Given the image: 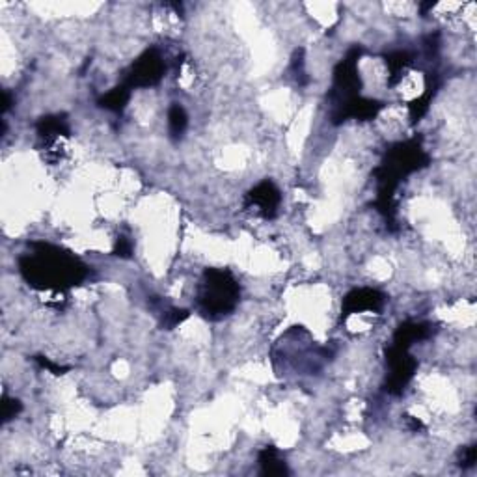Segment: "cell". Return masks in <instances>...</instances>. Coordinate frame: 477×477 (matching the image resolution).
Wrapping results in <instances>:
<instances>
[{
  "label": "cell",
  "mask_w": 477,
  "mask_h": 477,
  "mask_svg": "<svg viewBox=\"0 0 477 477\" xmlns=\"http://www.w3.org/2000/svg\"><path fill=\"white\" fill-rule=\"evenodd\" d=\"M187 317H188L187 309H179L174 308V306H168V308L163 309V321H160V324H163V328H166V330H172V328H175L178 324L183 323Z\"/></svg>",
  "instance_id": "17"
},
{
  "label": "cell",
  "mask_w": 477,
  "mask_h": 477,
  "mask_svg": "<svg viewBox=\"0 0 477 477\" xmlns=\"http://www.w3.org/2000/svg\"><path fill=\"white\" fill-rule=\"evenodd\" d=\"M188 127V116L185 108L179 103H172L168 111V129L174 138H181Z\"/></svg>",
  "instance_id": "14"
},
{
  "label": "cell",
  "mask_w": 477,
  "mask_h": 477,
  "mask_svg": "<svg viewBox=\"0 0 477 477\" xmlns=\"http://www.w3.org/2000/svg\"><path fill=\"white\" fill-rule=\"evenodd\" d=\"M382 103L375 101V99H366V97H354L352 101H349L347 105L339 106L336 111L330 112V120H332L334 125H339L343 121L347 120H360L367 121L373 120V118L382 111Z\"/></svg>",
  "instance_id": "9"
},
{
  "label": "cell",
  "mask_w": 477,
  "mask_h": 477,
  "mask_svg": "<svg viewBox=\"0 0 477 477\" xmlns=\"http://www.w3.org/2000/svg\"><path fill=\"white\" fill-rule=\"evenodd\" d=\"M34 360L38 361L39 367H43V369H47V371H51L53 375H56V376L66 375V373L69 371L68 366H60V364H54V361H51L48 358H45V357H36Z\"/></svg>",
  "instance_id": "22"
},
{
  "label": "cell",
  "mask_w": 477,
  "mask_h": 477,
  "mask_svg": "<svg viewBox=\"0 0 477 477\" xmlns=\"http://www.w3.org/2000/svg\"><path fill=\"white\" fill-rule=\"evenodd\" d=\"M21 410H23L21 401L11 399L8 396L2 397V424H8L14 418H17L21 414Z\"/></svg>",
  "instance_id": "19"
},
{
  "label": "cell",
  "mask_w": 477,
  "mask_h": 477,
  "mask_svg": "<svg viewBox=\"0 0 477 477\" xmlns=\"http://www.w3.org/2000/svg\"><path fill=\"white\" fill-rule=\"evenodd\" d=\"M304 66H306V62H304V48H297L293 58H291V73H293L294 81L299 82V86H306L309 81Z\"/></svg>",
  "instance_id": "16"
},
{
  "label": "cell",
  "mask_w": 477,
  "mask_h": 477,
  "mask_svg": "<svg viewBox=\"0 0 477 477\" xmlns=\"http://www.w3.org/2000/svg\"><path fill=\"white\" fill-rule=\"evenodd\" d=\"M257 463H260L261 473L269 477H279V476H289V468L285 464V461L279 457L278 449L272 448V446H267L260 451V457H257Z\"/></svg>",
  "instance_id": "11"
},
{
  "label": "cell",
  "mask_w": 477,
  "mask_h": 477,
  "mask_svg": "<svg viewBox=\"0 0 477 477\" xmlns=\"http://www.w3.org/2000/svg\"><path fill=\"white\" fill-rule=\"evenodd\" d=\"M279 202H282V194H279L278 187L272 181L265 179L246 194L245 207H256V211L265 218H275Z\"/></svg>",
  "instance_id": "8"
},
{
  "label": "cell",
  "mask_w": 477,
  "mask_h": 477,
  "mask_svg": "<svg viewBox=\"0 0 477 477\" xmlns=\"http://www.w3.org/2000/svg\"><path fill=\"white\" fill-rule=\"evenodd\" d=\"M431 327L427 323H414V321H406L397 327L396 334H394V343L396 347L410 349L416 342L427 339L431 336Z\"/></svg>",
  "instance_id": "10"
},
{
  "label": "cell",
  "mask_w": 477,
  "mask_h": 477,
  "mask_svg": "<svg viewBox=\"0 0 477 477\" xmlns=\"http://www.w3.org/2000/svg\"><path fill=\"white\" fill-rule=\"evenodd\" d=\"M166 71V63H164L163 56L157 48H148L140 54L135 62L130 63V68L127 69L123 84L133 88H150L159 84Z\"/></svg>",
  "instance_id": "5"
},
{
  "label": "cell",
  "mask_w": 477,
  "mask_h": 477,
  "mask_svg": "<svg viewBox=\"0 0 477 477\" xmlns=\"http://www.w3.org/2000/svg\"><path fill=\"white\" fill-rule=\"evenodd\" d=\"M410 62V54L406 51H397V53H390L386 56V66L390 69V84H396L401 78V73L406 68V63Z\"/></svg>",
  "instance_id": "15"
},
{
  "label": "cell",
  "mask_w": 477,
  "mask_h": 477,
  "mask_svg": "<svg viewBox=\"0 0 477 477\" xmlns=\"http://www.w3.org/2000/svg\"><path fill=\"white\" fill-rule=\"evenodd\" d=\"M241 287L226 269H205L198 285V309L203 317L218 321L237 308Z\"/></svg>",
  "instance_id": "3"
},
{
  "label": "cell",
  "mask_w": 477,
  "mask_h": 477,
  "mask_svg": "<svg viewBox=\"0 0 477 477\" xmlns=\"http://www.w3.org/2000/svg\"><path fill=\"white\" fill-rule=\"evenodd\" d=\"M386 304V294L371 287H360L345 294L342 304V317L347 319L352 314L360 312H381Z\"/></svg>",
  "instance_id": "7"
},
{
  "label": "cell",
  "mask_w": 477,
  "mask_h": 477,
  "mask_svg": "<svg viewBox=\"0 0 477 477\" xmlns=\"http://www.w3.org/2000/svg\"><path fill=\"white\" fill-rule=\"evenodd\" d=\"M361 56V47H352L345 58L336 66L334 69V84L330 92V101H332V111L339 106L347 105L354 97L360 96L361 81L358 75V60Z\"/></svg>",
  "instance_id": "4"
},
{
  "label": "cell",
  "mask_w": 477,
  "mask_h": 477,
  "mask_svg": "<svg viewBox=\"0 0 477 477\" xmlns=\"http://www.w3.org/2000/svg\"><path fill=\"white\" fill-rule=\"evenodd\" d=\"M129 99H130V88L125 86V84L121 82L120 86L112 88L111 92L99 97L97 105L101 106V108H105V111L121 112L127 106Z\"/></svg>",
  "instance_id": "13"
},
{
  "label": "cell",
  "mask_w": 477,
  "mask_h": 477,
  "mask_svg": "<svg viewBox=\"0 0 477 477\" xmlns=\"http://www.w3.org/2000/svg\"><path fill=\"white\" fill-rule=\"evenodd\" d=\"M477 458V449L476 446H466V448L461 449V453H458V466L461 468H472L476 464Z\"/></svg>",
  "instance_id": "21"
},
{
  "label": "cell",
  "mask_w": 477,
  "mask_h": 477,
  "mask_svg": "<svg viewBox=\"0 0 477 477\" xmlns=\"http://www.w3.org/2000/svg\"><path fill=\"white\" fill-rule=\"evenodd\" d=\"M410 419V425H412V429L418 431V429H424V425H421V421H418V419H414L412 416H409Z\"/></svg>",
  "instance_id": "24"
},
{
  "label": "cell",
  "mask_w": 477,
  "mask_h": 477,
  "mask_svg": "<svg viewBox=\"0 0 477 477\" xmlns=\"http://www.w3.org/2000/svg\"><path fill=\"white\" fill-rule=\"evenodd\" d=\"M114 256L121 257V260H129L133 256V241L127 235H120L114 245Z\"/></svg>",
  "instance_id": "20"
},
{
  "label": "cell",
  "mask_w": 477,
  "mask_h": 477,
  "mask_svg": "<svg viewBox=\"0 0 477 477\" xmlns=\"http://www.w3.org/2000/svg\"><path fill=\"white\" fill-rule=\"evenodd\" d=\"M434 96V88H427V92L424 93L421 97H418L416 101L410 103V120L414 121H419V118L424 116L425 112H427V108H429V103H431V97Z\"/></svg>",
  "instance_id": "18"
},
{
  "label": "cell",
  "mask_w": 477,
  "mask_h": 477,
  "mask_svg": "<svg viewBox=\"0 0 477 477\" xmlns=\"http://www.w3.org/2000/svg\"><path fill=\"white\" fill-rule=\"evenodd\" d=\"M433 6H434V2H427V4H421V11L425 14V11L429 10V8H433Z\"/></svg>",
  "instance_id": "25"
},
{
  "label": "cell",
  "mask_w": 477,
  "mask_h": 477,
  "mask_svg": "<svg viewBox=\"0 0 477 477\" xmlns=\"http://www.w3.org/2000/svg\"><path fill=\"white\" fill-rule=\"evenodd\" d=\"M427 164H429V155L425 153L418 140H406V142L391 145L381 166L373 172L379 183L375 207L382 212L386 222H390V226H394V220H396V190L401 179L425 168Z\"/></svg>",
  "instance_id": "2"
},
{
  "label": "cell",
  "mask_w": 477,
  "mask_h": 477,
  "mask_svg": "<svg viewBox=\"0 0 477 477\" xmlns=\"http://www.w3.org/2000/svg\"><path fill=\"white\" fill-rule=\"evenodd\" d=\"M38 135L45 140L58 138V136H69V121L63 114H53V116H43L38 121Z\"/></svg>",
  "instance_id": "12"
},
{
  "label": "cell",
  "mask_w": 477,
  "mask_h": 477,
  "mask_svg": "<svg viewBox=\"0 0 477 477\" xmlns=\"http://www.w3.org/2000/svg\"><path fill=\"white\" fill-rule=\"evenodd\" d=\"M386 364L390 367V375H388V381H386V391L390 396H401L405 391L406 384L412 381L418 361L410 357L409 349L391 345L386 351Z\"/></svg>",
  "instance_id": "6"
},
{
  "label": "cell",
  "mask_w": 477,
  "mask_h": 477,
  "mask_svg": "<svg viewBox=\"0 0 477 477\" xmlns=\"http://www.w3.org/2000/svg\"><path fill=\"white\" fill-rule=\"evenodd\" d=\"M10 108H11V96L8 90H4V92H2V114H6Z\"/></svg>",
  "instance_id": "23"
},
{
  "label": "cell",
  "mask_w": 477,
  "mask_h": 477,
  "mask_svg": "<svg viewBox=\"0 0 477 477\" xmlns=\"http://www.w3.org/2000/svg\"><path fill=\"white\" fill-rule=\"evenodd\" d=\"M32 254L19 260L24 282L39 291H66L88 276V265L48 242H32Z\"/></svg>",
  "instance_id": "1"
}]
</instances>
